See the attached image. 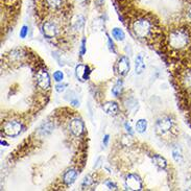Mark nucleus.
I'll use <instances>...</instances> for the list:
<instances>
[{
    "label": "nucleus",
    "mask_w": 191,
    "mask_h": 191,
    "mask_svg": "<svg viewBox=\"0 0 191 191\" xmlns=\"http://www.w3.org/2000/svg\"><path fill=\"white\" fill-rule=\"evenodd\" d=\"M171 58V75L178 102L191 126V47Z\"/></svg>",
    "instance_id": "nucleus-1"
},
{
    "label": "nucleus",
    "mask_w": 191,
    "mask_h": 191,
    "mask_svg": "<svg viewBox=\"0 0 191 191\" xmlns=\"http://www.w3.org/2000/svg\"><path fill=\"white\" fill-rule=\"evenodd\" d=\"M23 123L22 121L17 119H11L8 121H4L2 124V131L8 137H17L22 133L23 131Z\"/></svg>",
    "instance_id": "nucleus-2"
},
{
    "label": "nucleus",
    "mask_w": 191,
    "mask_h": 191,
    "mask_svg": "<svg viewBox=\"0 0 191 191\" xmlns=\"http://www.w3.org/2000/svg\"><path fill=\"white\" fill-rule=\"evenodd\" d=\"M41 32L46 39H55L60 35L61 28L59 24L53 20L43 21L41 25Z\"/></svg>",
    "instance_id": "nucleus-3"
},
{
    "label": "nucleus",
    "mask_w": 191,
    "mask_h": 191,
    "mask_svg": "<svg viewBox=\"0 0 191 191\" xmlns=\"http://www.w3.org/2000/svg\"><path fill=\"white\" fill-rule=\"evenodd\" d=\"M36 82H37V86L39 87L41 90L47 91L49 88H50V76L48 74V71L44 66L40 67L38 69V71L36 72Z\"/></svg>",
    "instance_id": "nucleus-4"
},
{
    "label": "nucleus",
    "mask_w": 191,
    "mask_h": 191,
    "mask_svg": "<svg viewBox=\"0 0 191 191\" xmlns=\"http://www.w3.org/2000/svg\"><path fill=\"white\" fill-rule=\"evenodd\" d=\"M173 121L169 116H163L160 118L156 123V132L159 135H164L167 132H169L173 127Z\"/></svg>",
    "instance_id": "nucleus-5"
},
{
    "label": "nucleus",
    "mask_w": 191,
    "mask_h": 191,
    "mask_svg": "<svg viewBox=\"0 0 191 191\" xmlns=\"http://www.w3.org/2000/svg\"><path fill=\"white\" fill-rule=\"evenodd\" d=\"M69 129L73 136L81 137L85 132L84 121L81 118H79V117H74L69 122Z\"/></svg>",
    "instance_id": "nucleus-6"
},
{
    "label": "nucleus",
    "mask_w": 191,
    "mask_h": 191,
    "mask_svg": "<svg viewBox=\"0 0 191 191\" xmlns=\"http://www.w3.org/2000/svg\"><path fill=\"white\" fill-rule=\"evenodd\" d=\"M126 185L129 190H141L143 188L142 180L135 173H129L126 178Z\"/></svg>",
    "instance_id": "nucleus-7"
},
{
    "label": "nucleus",
    "mask_w": 191,
    "mask_h": 191,
    "mask_svg": "<svg viewBox=\"0 0 191 191\" xmlns=\"http://www.w3.org/2000/svg\"><path fill=\"white\" fill-rule=\"evenodd\" d=\"M129 68H131V64H129V59L126 55H122L121 58L118 60L116 65V70L117 73L120 76H124L126 75L129 71Z\"/></svg>",
    "instance_id": "nucleus-8"
},
{
    "label": "nucleus",
    "mask_w": 191,
    "mask_h": 191,
    "mask_svg": "<svg viewBox=\"0 0 191 191\" xmlns=\"http://www.w3.org/2000/svg\"><path fill=\"white\" fill-rule=\"evenodd\" d=\"M90 73H91V70L90 68H89V66L87 65L79 64V65L76 66V68H75V74H76V77L81 82H85L87 81V79H89Z\"/></svg>",
    "instance_id": "nucleus-9"
},
{
    "label": "nucleus",
    "mask_w": 191,
    "mask_h": 191,
    "mask_svg": "<svg viewBox=\"0 0 191 191\" xmlns=\"http://www.w3.org/2000/svg\"><path fill=\"white\" fill-rule=\"evenodd\" d=\"M77 170L75 168H70L68 169L67 171H65L63 176V183L65 184L66 186H70L72 185L73 183L75 182L77 178Z\"/></svg>",
    "instance_id": "nucleus-10"
},
{
    "label": "nucleus",
    "mask_w": 191,
    "mask_h": 191,
    "mask_svg": "<svg viewBox=\"0 0 191 191\" xmlns=\"http://www.w3.org/2000/svg\"><path fill=\"white\" fill-rule=\"evenodd\" d=\"M102 110L109 115H116L119 111L118 103L115 101H108L102 105Z\"/></svg>",
    "instance_id": "nucleus-11"
},
{
    "label": "nucleus",
    "mask_w": 191,
    "mask_h": 191,
    "mask_svg": "<svg viewBox=\"0 0 191 191\" xmlns=\"http://www.w3.org/2000/svg\"><path fill=\"white\" fill-rule=\"evenodd\" d=\"M46 6L53 11H59L62 9L64 5V0H44Z\"/></svg>",
    "instance_id": "nucleus-12"
},
{
    "label": "nucleus",
    "mask_w": 191,
    "mask_h": 191,
    "mask_svg": "<svg viewBox=\"0 0 191 191\" xmlns=\"http://www.w3.org/2000/svg\"><path fill=\"white\" fill-rule=\"evenodd\" d=\"M145 69V63L143 60V56L139 55L135 60V71L136 74H141Z\"/></svg>",
    "instance_id": "nucleus-13"
},
{
    "label": "nucleus",
    "mask_w": 191,
    "mask_h": 191,
    "mask_svg": "<svg viewBox=\"0 0 191 191\" xmlns=\"http://www.w3.org/2000/svg\"><path fill=\"white\" fill-rule=\"evenodd\" d=\"M152 162H154V164L156 165V166L158 167L159 169H166L167 167V161L164 159L162 156L160 155H155L154 157L152 158Z\"/></svg>",
    "instance_id": "nucleus-14"
},
{
    "label": "nucleus",
    "mask_w": 191,
    "mask_h": 191,
    "mask_svg": "<svg viewBox=\"0 0 191 191\" xmlns=\"http://www.w3.org/2000/svg\"><path fill=\"white\" fill-rule=\"evenodd\" d=\"M52 131H53V123L50 121L45 122V123L41 126V129H40V133H41V135H43V136L49 135V134L52 133Z\"/></svg>",
    "instance_id": "nucleus-15"
},
{
    "label": "nucleus",
    "mask_w": 191,
    "mask_h": 191,
    "mask_svg": "<svg viewBox=\"0 0 191 191\" xmlns=\"http://www.w3.org/2000/svg\"><path fill=\"white\" fill-rule=\"evenodd\" d=\"M122 88H123V82L122 79H118L115 86L112 88V94L114 97H119V95L122 92Z\"/></svg>",
    "instance_id": "nucleus-16"
},
{
    "label": "nucleus",
    "mask_w": 191,
    "mask_h": 191,
    "mask_svg": "<svg viewBox=\"0 0 191 191\" xmlns=\"http://www.w3.org/2000/svg\"><path fill=\"white\" fill-rule=\"evenodd\" d=\"M112 36L117 41H123L124 38H126V34H124V32L122 29H120L118 27H115L112 29Z\"/></svg>",
    "instance_id": "nucleus-17"
},
{
    "label": "nucleus",
    "mask_w": 191,
    "mask_h": 191,
    "mask_svg": "<svg viewBox=\"0 0 191 191\" xmlns=\"http://www.w3.org/2000/svg\"><path fill=\"white\" fill-rule=\"evenodd\" d=\"M85 24V18L82 15H77L76 19L73 21V28L75 30H81L82 27H84Z\"/></svg>",
    "instance_id": "nucleus-18"
},
{
    "label": "nucleus",
    "mask_w": 191,
    "mask_h": 191,
    "mask_svg": "<svg viewBox=\"0 0 191 191\" xmlns=\"http://www.w3.org/2000/svg\"><path fill=\"white\" fill-rule=\"evenodd\" d=\"M147 129V121L145 119H139L136 123V131L140 134H143L146 132Z\"/></svg>",
    "instance_id": "nucleus-19"
},
{
    "label": "nucleus",
    "mask_w": 191,
    "mask_h": 191,
    "mask_svg": "<svg viewBox=\"0 0 191 191\" xmlns=\"http://www.w3.org/2000/svg\"><path fill=\"white\" fill-rule=\"evenodd\" d=\"M94 184V179L92 178V176H87L86 178L82 181V187H90Z\"/></svg>",
    "instance_id": "nucleus-20"
},
{
    "label": "nucleus",
    "mask_w": 191,
    "mask_h": 191,
    "mask_svg": "<svg viewBox=\"0 0 191 191\" xmlns=\"http://www.w3.org/2000/svg\"><path fill=\"white\" fill-rule=\"evenodd\" d=\"M53 79L56 82H61L64 79V73L62 71H55L53 73Z\"/></svg>",
    "instance_id": "nucleus-21"
},
{
    "label": "nucleus",
    "mask_w": 191,
    "mask_h": 191,
    "mask_svg": "<svg viewBox=\"0 0 191 191\" xmlns=\"http://www.w3.org/2000/svg\"><path fill=\"white\" fill-rule=\"evenodd\" d=\"M28 35V27L26 25H23L20 29V32H19V36H20L21 39H25L26 36Z\"/></svg>",
    "instance_id": "nucleus-22"
},
{
    "label": "nucleus",
    "mask_w": 191,
    "mask_h": 191,
    "mask_svg": "<svg viewBox=\"0 0 191 191\" xmlns=\"http://www.w3.org/2000/svg\"><path fill=\"white\" fill-rule=\"evenodd\" d=\"M105 184L108 186V188H109V189H111V190H117V189H118V188H117V185L114 182H113L112 180L106 181Z\"/></svg>",
    "instance_id": "nucleus-23"
},
{
    "label": "nucleus",
    "mask_w": 191,
    "mask_h": 191,
    "mask_svg": "<svg viewBox=\"0 0 191 191\" xmlns=\"http://www.w3.org/2000/svg\"><path fill=\"white\" fill-rule=\"evenodd\" d=\"M67 87V84H58L55 85V90L59 93H62V92L65 91V88Z\"/></svg>",
    "instance_id": "nucleus-24"
},
{
    "label": "nucleus",
    "mask_w": 191,
    "mask_h": 191,
    "mask_svg": "<svg viewBox=\"0 0 191 191\" xmlns=\"http://www.w3.org/2000/svg\"><path fill=\"white\" fill-rule=\"evenodd\" d=\"M86 53V39L82 40V45H81V51H79V55L81 56H84Z\"/></svg>",
    "instance_id": "nucleus-25"
},
{
    "label": "nucleus",
    "mask_w": 191,
    "mask_h": 191,
    "mask_svg": "<svg viewBox=\"0 0 191 191\" xmlns=\"http://www.w3.org/2000/svg\"><path fill=\"white\" fill-rule=\"evenodd\" d=\"M107 38H108V45H109V49L111 51H113V52H116V51H115V48H114V43H113V41H112V39H111V38L108 36L107 35Z\"/></svg>",
    "instance_id": "nucleus-26"
},
{
    "label": "nucleus",
    "mask_w": 191,
    "mask_h": 191,
    "mask_svg": "<svg viewBox=\"0 0 191 191\" xmlns=\"http://www.w3.org/2000/svg\"><path fill=\"white\" fill-rule=\"evenodd\" d=\"M124 127H126V132L129 134V135H133V129H132V126H131V124L129 123V122H126L124 123Z\"/></svg>",
    "instance_id": "nucleus-27"
},
{
    "label": "nucleus",
    "mask_w": 191,
    "mask_h": 191,
    "mask_svg": "<svg viewBox=\"0 0 191 191\" xmlns=\"http://www.w3.org/2000/svg\"><path fill=\"white\" fill-rule=\"evenodd\" d=\"M173 158H174V160H176V161H178V162H179V160L181 159L180 152H178V150H176V149H173Z\"/></svg>",
    "instance_id": "nucleus-28"
},
{
    "label": "nucleus",
    "mask_w": 191,
    "mask_h": 191,
    "mask_svg": "<svg viewBox=\"0 0 191 191\" xmlns=\"http://www.w3.org/2000/svg\"><path fill=\"white\" fill-rule=\"evenodd\" d=\"M109 140H110V136H109V135H106L105 137H103V140H102L103 145L107 146V145H108V143H109Z\"/></svg>",
    "instance_id": "nucleus-29"
},
{
    "label": "nucleus",
    "mask_w": 191,
    "mask_h": 191,
    "mask_svg": "<svg viewBox=\"0 0 191 191\" xmlns=\"http://www.w3.org/2000/svg\"><path fill=\"white\" fill-rule=\"evenodd\" d=\"M70 103H71L72 106H74V107H77V106H79V101L76 100V99H73L70 101Z\"/></svg>",
    "instance_id": "nucleus-30"
},
{
    "label": "nucleus",
    "mask_w": 191,
    "mask_h": 191,
    "mask_svg": "<svg viewBox=\"0 0 191 191\" xmlns=\"http://www.w3.org/2000/svg\"><path fill=\"white\" fill-rule=\"evenodd\" d=\"M100 161H101V158H98L97 162H96V165H94V168H98L100 165Z\"/></svg>",
    "instance_id": "nucleus-31"
},
{
    "label": "nucleus",
    "mask_w": 191,
    "mask_h": 191,
    "mask_svg": "<svg viewBox=\"0 0 191 191\" xmlns=\"http://www.w3.org/2000/svg\"><path fill=\"white\" fill-rule=\"evenodd\" d=\"M95 2L98 4V5H101L103 3V0H95Z\"/></svg>",
    "instance_id": "nucleus-32"
},
{
    "label": "nucleus",
    "mask_w": 191,
    "mask_h": 191,
    "mask_svg": "<svg viewBox=\"0 0 191 191\" xmlns=\"http://www.w3.org/2000/svg\"><path fill=\"white\" fill-rule=\"evenodd\" d=\"M1 145H8V143H6V142H5V141L1 140Z\"/></svg>",
    "instance_id": "nucleus-33"
}]
</instances>
